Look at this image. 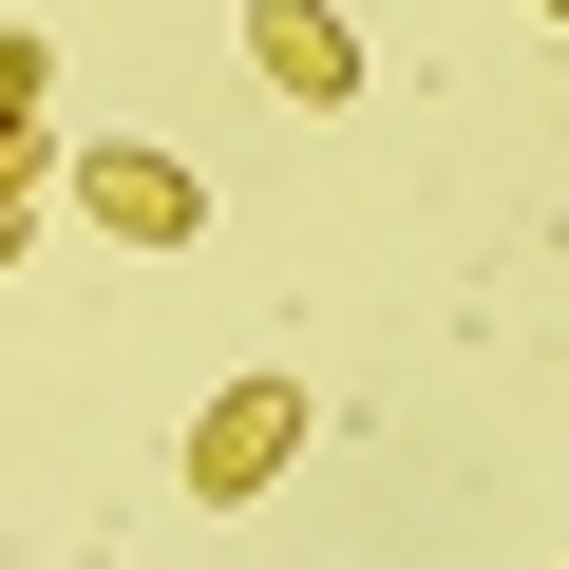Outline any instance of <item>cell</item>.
Masks as SVG:
<instances>
[{
  "label": "cell",
  "mask_w": 569,
  "mask_h": 569,
  "mask_svg": "<svg viewBox=\"0 0 569 569\" xmlns=\"http://www.w3.org/2000/svg\"><path fill=\"white\" fill-rule=\"evenodd\" d=\"M284 456H305V380L284 361H247V380H209V418H190V512H247V493H284Z\"/></svg>",
  "instance_id": "cell-1"
},
{
  "label": "cell",
  "mask_w": 569,
  "mask_h": 569,
  "mask_svg": "<svg viewBox=\"0 0 569 569\" xmlns=\"http://www.w3.org/2000/svg\"><path fill=\"white\" fill-rule=\"evenodd\" d=\"M58 190H77V228H114V247H190L209 228V190H190V152H152V133H96V152H58Z\"/></svg>",
  "instance_id": "cell-2"
},
{
  "label": "cell",
  "mask_w": 569,
  "mask_h": 569,
  "mask_svg": "<svg viewBox=\"0 0 569 569\" xmlns=\"http://www.w3.org/2000/svg\"><path fill=\"white\" fill-rule=\"evenodd\" d=\"M247 77L284 114H361V20L342 0H247Z\"/></svg>",
  "instance_id": "cell-3"
},
{
  "label": "cell",
  "mask_w": 569,
  "mask_h": 569,
  "mask_svg": "<svg viewBox=\"0 0 569 569\" xmlns=\"http://www.w3.org/2000/svg\"><path fill=\"white\" fill-rule=\"evenodd\" d=\"M39 96H58V39H39V20H0V133H20Z\"/></svg>",
  "instance_id": "cell-4"
},
{
  "label": "cell",
  "mask_w": 569,
  "mask_h": 569,
  "mask_svg": "<svg viewBox=\"0 0 569 569\" xmlns=\"http://www.w3.org/2000/svg\"><path fill=\"white\" fill-rule=\"evenodd\" d=\"M0 266H39V209H0Z\"/></svg>",
  "instance_id": "cell-5"
},
{
  "label": "cell",
  "mask_w": 569,
  "mask_h": 569,
  "mask_svg": "<svg viewBox=\"0 0 569 569\" xmlns=\"http://www.w3.org/2000/svg\"><path fill=\"white\" fill-rule=\"evenodd\" d=\"M531 20H569V0H531Z\"/></svg>",
  "instance_id": "cell-6"
}]
</instances>
